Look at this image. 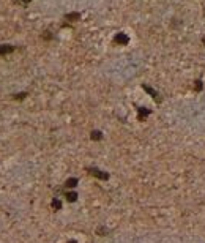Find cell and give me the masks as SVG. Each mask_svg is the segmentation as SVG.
Listing matches in <instances>:
<instances>
[{"instance_id": "6da1fadb", "label": "cell", "mask_w": 205, "mask_h": 243, "mask_svg": "<svg viewBox=\"0 0 205 243\" xmlns=\"http://www.w3.org/2000/svg\"><path fill=\"white\" fill-rule=\"evenodd\" d=\"M87 171L91 174V175H95V177L101 178V180H107V178H109V174H106V172H103V171H100V169H96V168H88Z\"/></svg>"}, {"instance_id": "7a4b0ae2", "label": "cell", "mask_w": 205, "mask_h": 243, "mask_svg": "<svg viewBox=\"0 0 205 243\" xmlns=\"http://www.w3.org/2000/svg\"><path fill=\"white\" fill-rule=\"evenodd\" d=\"M114 41L115 43H118V44H128L130 43V38H128V35H125V33H117L115 35V38H114Z\"/></svg>"}, {"instance_id": "3957f363", "label": "cell", "mask_w": 205, "mask_h": 243, "mask_svg": "<svg viewBox=\"0 0 205 243\" xmlns=\"http://www.w3.org/2000/svg\"><path fill=\"white\" fill-rule=\"evenodd\" d=\"M16 47L11 46V44H0V55H6V54H11Z\"/></svg>"}, {"instance_id": "277c9868", "label": "cell", "mask_w": 205, "mask_h": 243, "mask_svg": "<svg viewBox=\"0 0 205 243\" xmlns=\"http://www.w3.org/2000/svg\"><path fill=\"white\" fill-rule=\"evenodd\" d=\"M142 87H144V90H145L147 93H150V95L153 96V100H155V101H159V95H158V92H155V90H153L152 87H148V85H145V84H144Z\"/></svg>"}, {"instance_id": "5b68a950", "label": "cell", "mask_w": 205, "mask_h": 243, "mask_svg": "<svg viewBox=\"0 0 205 243\" xmlns=\"http://www.w3.org/2000/svg\"><path fill=\"white\" fill-rule=\"evenodd\" d=\"M148 114H150V110H147L145 107H139V120H144Z\"/></svg>"}, {"instance_id": "8992f818", "label": "cell", "mask_w": 205, "mask_h": 243, "mask_svg": "<svg viewBox=\"0 0 205 243\" xmlns=\"http://www.w3.org/2000/svg\"><path fill=\"white\" fill-rule=\"evenodd\" d=\"M65 19H68V21H77V19H81V14H79V13H69V14L65 16Z\"/></svg>"}, {"instance_id": "52a82bcc", "label": "cell", "mask_w": 205, "mask_h": 243, "mask_svg": "<svg viewBox=\"0 0 205 243\" xmlns=\"http://www.w3.org/2000/svg\"><path fill=\"white\" fill-rule=\"evenodd\" d=\"M76 185H77V178H69V180H66V183H65L66 188H74Z\"/></svg>"}, {"instance_id": "ba28073f", "label": "cell", "mask_w": 205, "mask_h": 243, "mask_svg": "<svg viewBox=\"0 0 205 243\" xmlns=\"http://www.w3.org/2000/svg\"><path fill=\"white\" fill-rule=\"evenodd\" d=\"M51 205H52V208H54V210H60V208H62V202H60L59 199H54Z\"/></svg>"}, {"instance_id": "9c48e42d", "label": "cell", "mask_w": 205, "mask_h": 243, "mask_svg": "<svg viewBox=\"0 0 205 243\" xmlns=\"http://www.w3.org/2000/svg\"><path fill=\"white\" fill-rule=\"evenodd\" d=\"M66 199L69 200V202H74V200L77 199V194L76 193H66Z\"/></svg>"}, {"instance_id": "30bf717a", "label": "cell", "mask_w": 205, "mask_h": 243, "mask_svg": "<svg viewBox=\"0 0 205 243\" xmlns=\"http://www.w3.org/2000/svg\"><path fill=\"white\" fill-rule=\"evenodd\" d=\"M101 137H103V134L100 131H93V133H91V139H93V141H100Z\"/></svg>"}, {"instance_id": "8fae6325", "label": "cell", "mask_w": 205, "mask_h": 243, "mask_svg": "<svg viewBox=\"0 0 205 243\" xmlns=\"http://www.w3.org/2000/svg\"><path fill=\"white\" fill-rule=\"evenodd\" d=\"M196 90H202V82H200V81L196 82Z\"/></svg>"}, {"instance_id": "7c38bea8", "label": "cell", "mask_w": 205, "mask_h": 243, "mask_svg": "<svg viewBox=\"0 0 205 243\" xmlns=\"http://www.w3.org/2000/svg\"><path fill=\"white\" fill-rule=\"evenodd\" d=\"M25 95H27V93H19V95H14V98H16V100H22Z\"/></svg>"}, {"instance_id": "4fadbf2b", "label": "cell", "mask_w": 205, "mask_h": 243, "mask_svg": "<svg viewBox=\"0 0 205 243\" xmlns=\"http://www.w3.org/2000/svg\"><path fill=\"white\" fill-rule=\"evenodd\" d=\"M22 2H24V3H29V2H32V0H22Z\"/></svg>"}, {"instance_id": "5bb4252c", "label": "cell", "mask_w": 205, "mask_h": 243, "mask_svg": "<svg viewBox=\"0 0 205 243\" xmlns=\"http://www.w3.org/2000/svg\"><path fill=\"white\" fill-rule=\"evenodd\" d=\"M68 243H77V241H74V240H73V241H68Z\"/></svg>"}]
</instances>
